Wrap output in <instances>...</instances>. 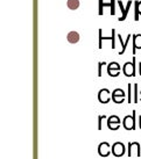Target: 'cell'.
<instances>
[{
	"instance_id": "7",
	"label": "cell",
	"mask_w": 141,
	"mask_h": 159,
	"mask_svg": "<svg viewBox=\"0 0 141 159\" xmlns=\"http://www.w3.org/2000/svg\"><path fill=\"white\" fill-rule=\"evenodd\" d=\"M111 99H112V94H111L110 91L107 89H103L99 91V93H98V100L101 103H109Z\"/></svg>"
},
{
	"instance_id": "16",
	"label": "cell",
	"mask_w": 141,
	"mask_h": 159,
	"mask_svg": "<svg viewBox=\"0 0 141 159\" xmlns=\"http://www.w3.org/2000/svg\"><path fill=\"white\" fill-rule=\"evenodd\" d=\"M104 119H106L105 115H99V116H98V129H99V130H101V121Z\"/></svg>"
},
{
	"instance_id": "18",
	"label": "cell",
	"mask_w": 141,
	"mask_h": 159,
	"mask_svg": "<svg viewBox=\"0 0 141 159\" xmlns=\"http://www.w3.org/2000/svg\"><path fill=\"white\" fill-rule=\"evenodd\" d=\"M104 65H106V63H104V62H100L98 64V77L101 75V66H104Z\"/></svg>"
},
{
	"instance_id": "11",
	"label": "cell",
	"mask_w": 141,
	"mask_h": 159,
	"mask_svg": "<svg viewBox=\"0 0 141 159\" xmlns=\"http://www.w3.org/2000/svg\"><path fill=\"white\" fill-rule=\"evenodd\" d=\"M68 41H69L70 43H76V42L80 41V35H78L76 31H71V33L68 34Z\"/></svg>"
},
{
	"instance_id": "14",
	"label": "cell",
	"mask_w": 141,
	"mask_h": 159,
	"mask_svg": "<svg viewBox=\"0 0 141 159\" xmlns=\"http://www.w3.org/2000/svg\"><path fill=\"white\" fill-rule=\"evenodd\" d=\"M133 102L137 103L138 102V85H134V93H133Z\"/></svg>"
},
{
	"instance_id": "3",
	"label": "cell",
	"mask_w": 141,
	"mask_h": 159,
	"mask_svg": "<svg viewBox=\"0 0 141 159\" xmlns=\"http://www.w3.org/2000/svg\"><path fill=\"white\" fill-rule=\"evenodd\" d=\"M111 151H112V155L114 156V157H121L126 152L125 145H124V143H121V142H115L114 144L112 145Z\"/></svg>"
},
{
	"instance_id": "19",
	"label": "cell",
	"mask_w": 141,
	"mask_h": 159,
	"mask_svg": "<svg viewBox=\"0 0 141 159\" xmlns=\"http://www.w3.org/2000/svg\"><path fill=\"white\" fill-rule=\"evenodd\" d=\"M105 6H110V4H105ZM99 14H103V2L100 0V8H99Z\"/></svg>"
},
{
	"instance_id": "8",
	"label": "cell",
	"mask_w": 141,
	"mask_h": 159,
	"mask_svg": "<svg viewBox=\"0 0 141 159\" xmlns=\"http://www.w3.org/2000/svg\"><path fill=\"white\" fill-rule=\"evenodd\" d=\"M124 99H125V92H124L123 89H117L113 91V93H112V100L115 103H121L124 101Z\"/></svg>"
},
{
	"instance_id": "5",
	"label": "cell",
	"mask_w": 141,
	"mask_h": 159,
	"mask_svg": "<svg viewBox=\"0 0 141 159\" xmlns=\"http://www.w3.org/2000/svg\"><path fill=\"white\" fill-rule=\"evenodd\" d=\"M120 123H121V121H120L119 116H117V115H112L107 119V128L111 130H118Z\"/></svg>"
},
{
	"instance_id": "6",
	"label": "cell",
	"mask_w": 141,
	"mask_h": 159,
	"mask_svg": "<svg viewBox=\"0 0 141 159\" xmlns=\"http://www.w3.org/2000/svg\"><path fill=\"white\" fill-rule=\"evenodd\" d=\"M124 73L126 77H133L135 75V57L133 62H127L124 65Z\"/></svg>"
},
{
	"instance_id": "2",
	"label": "cell",
	"mask_w": 141,
	"mask_h": 159,
	"mask_svg": "<svg viewBox=\"0 0 141 159\" xmlns=\"http://www.w3.org/2000/svg\"><path fill=\"white\" fill-rule=\"evenodd\" d=\"M127 155H128V157H133V156L140 157L141 149H140V144H139L138 142H129V143H128Z\"/></svg>"
},
{
	"instance_id": "10",
	"label": "cell",
	"mask_w": 141,
	"mask_h": 159,
	"mask_svg": "<svg viewBox=\"0 0 141 159\" xmlns=\"http://www.w3.org/2000/svg\"><path fill=\"white\" fill-rule=\"evenodd\" d=\"M119 70H120V66H119V64H118V63L112 62V63H110V64L107 65V73H109L110 75H112L113 71H115V72H119Z\"/></svg>"
},
{
	"instance_id": "17",
	"label": "cell",
	"mask_w": 141,
	"mask_h": 159,
	"mask_svg": "<svg viewBox=\"0 0 141 159\" xmlns=\"http://www.w3.org/2000/svg\"><path fill=\"white\" fill-rule=\"evenodd\" d=\"M118 37H119V41H120V43H121V45H123V50L120 51V55H123L124 52H125V50H126V45H125V43L123 42V39H121V36L118 35Z\"/></svg>"
},
{
	"instance_id": "21",
	"label": "cell",
	"mask_w": 141,
	"mask_h": 159,
	"mask_svg": "<svg viewBox=\"0 0 141 159\" xmlns=\"http://www.w3.org/2000/svg\"><path fill=\"white\" fill-rule=\"evenodd\" d=\"M140 95H141V94H140Z\"/></svg>"
},
{
	"instance_id": "20",
	"label": "cell",
	"mask_w": 141,
	"mask_h": 159,
	"mask_svg": "<svg viewBox=\"0 0 141 159\" xmlns=\"http://www.w3.org/2000/svg\"><path fill=\"white\" fill-rule=\"evenodd\" d=\"M139 128L141 129V116H139Z\"/></svg>"
},
{
	"instance_id": "9",
	"label": "cell",
	"mask_w": 141,
	"mask_h": 159,
	"mask_svg": "<svg viewBox=\"0 0 141 159\" xmlns=\"http://www.w3.org/2000/svg\"><path fill=\"white\" fill-rule=\"evenodd\" d=\"M137 49H141V34L133 35V53L135 55Z\"/></svg>"
},
{
	"instance_id": "13",
	"label": "cell",
	"mask_w": 141,
	"mask_h": 159,
	"mask_svg": "<svg viewBox=\"0 0 141 159\" xmlns=\"http://www.w3.org/2000/svg\"><path fill=\"white\" fill-rule=\"evenodd\" d=\"M128 103H132L133 102V94H132V84L128 85Z\"/></svg>"
},
{
	"instance_id": "4",
	"label": "cell",
	"mask_w": 141,
	"mask_h": 159,
	"mask_svg": "<svg viewBox=\"0 0 141 159\" xmlns=\"http://www.w3.org/2000/svg\"><path fill=\"white\" fill-rule=\"evenodd\" d=\"M111 149H112V146H110L109 142H101L98 145V153L101 157H107V156H110V153H112Z\"/></svg>"
},
{
	"instance_id": "12",
	"label": "cell",
	"mask_w": 141,
	"mask_h": 159,
	"mask_svg": "<svg viewBox=\"0 0 141 159\" xmlns=\"http://www.w3.org/2000/svg\"><path fill=\"white\" fill-rule=\"evenodd\" d=\"M68 6H69L71 9H76L80 6V1H78V0H69V1H68Z\"/></svg>"
},
{
	"instance_id": "1",
	"label": "cell",
	"mask_w": 141,
	"mask_h": 159,
	"mask_svg": "<svg viewBox=\"0 0 141 159\" xmlns=\"http://www.w3.org/2000/svg\"><path fill=\"white\" fill-rule=\"evenodd\" d=\"M135 113L137 111H133L132 115H126L123 121V127L126 130H134L135 129Z\"/></svg>"
},
{
	"instance_id": "15",
	"label": "cell",
	"mask_w": 141,
	"mask_h": 159,
	"mask_svg": "<svg viewBox=\"0 0 141 159\" xmlns=\"http://www.w3.org/2000/svg\"><path fill=\"white\" fill-rule=\"evenodd\" d=\"M114 37H115V31H114V29H113V30H112V36H111V37H107V40L112 41V49L115 48V40H114Z\"/></svg>"
}]
</instances>
